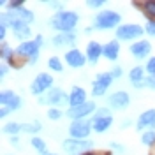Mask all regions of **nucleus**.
I'll return each mask as SVG.
<instances>
[{
	"label": "nucleus",
	"mask_w": 155,
	"mask_h": 155,
	"mask_svg": "<svg viewBox=\"0 0 155 155\" xmlns=\"http://www.w3.org/2000/svg\"><path fill=\"white\" fill-rule=\"evenodd\" d=\"M141 141H143V145L153 148L155 146V132L153 130H146L145 134H143V137H141Z\"/></svg>",
	"instance_id": "obj_27"
},
{
	"label": "nucleus",
	"mask_w": 155,
	"mask_h": 155,
	"mask_svg": "<svg viewBox=\"0 0 155 155\" xmlns=\"http://www.w3.org/2000/svg\"><path fill=\"white\" fill-rule=\"evenodd\" d=\"M113 79H115V78H113L111 72H101V74L95 78L94 85H92V94H94V97L104 95V94H106V90L111 87Z\"/></svg>",
	"instance_id": "obj_7"
},
{
	"label": "nucleus",
	"mask_w": 155,
	"mask_h": 155,
	"mask_svg": "<svg viewBox=\"0 0 155 155\" xmlns=\"http://www.w3.org/2000/svg\"><path fill=\"white\" fill-rule=\"evenodd\" d=\"M150 51H152V44L148 41H137L130 46V53L136 58H145L146 55H150Z\"/></svg>",
	"instance_id": "obj_18"
},
{
	"label": "nucleus",
	"mask_w": 155,
	"mask_h": 155,
	"mask_svg": "<svg viewBox=\"0 0 155 155\" xmlns=\"http://www.w3.org/2000/svg\"><path fill=\"white\" fill-rule=\"evenodd\" d=\"M30 143H32V146L35 148L39 152V155H49L48 153V150H46V143L41 139V137H37V136H34L32 139H30Z\"/></svg>",
	"instance_id": "obj_24"
},
{
	"label": "nucleus",
	"mask_w": 155,
	"mask_h": 155,
	"mask_svg": "<svg viewBox=\"0 0 155 155\" xmlns=\"http://www.w3.org/2000/svg\"><path fill=\"white\" fill-rule=\"evenodd\" d=\"M134 7H141L148 21H155V0L150 2H134Z\"/></svg>",
	"instance_id": "obj_23"
},
{
	"label": "nucleus",
	"mask_w": 155,
	"mask_h": 155,
	"mask_svg": "<svg viewBox=\"0 0 155 155\" xmlns=\"http://www.w3.org/2000/svg\"><path fill=\"white\" fill-rule=\"evenodd\" d=\"M25 62H27V58L21 57V55H18V53H16V55H12V57L9 58V65L12 69H21Z\"/></svg>",
	"instance_id": "obj_25"
},
{
	"label": "nucleus",
	"mask_w": 155,
	"mask_h": 155,
	"mask_svg": "<svg viewBox=\"0 0 155 155\" xmlns=\"http://www.w3.org/2000/svg\"><path fill=\"white\" fill-rule=\"evenodd\" d=\"M95 111V102H90V101H87L83 106H78V107H71L67 111V116L69 118H72L74 122L76 120H85L88 115H92Z\"/></svg>",
	"instance_id": "obj_10"
},
{
	"label": "nucleus",
	"mask_w": 155,
	"mask_h": 155,
	"mask_svg": "<svg viewBox=\"0 0 155 155\" xmlns=\"http://www.w3.org/2000/svg\"><path fill=\"white\" fill-rule=\"evenodd\" d=\"M0 72H2V76H5V74H7V67L2 65V67H0Z\"/></svg>",
	"instance_id": "obj_42"
},
{
	"label": "nucleus",
	"mask_w": 155,
	"mask_h": 155,
	"mask_svg": "<svg viewBox=\"0 0 155 155\" xmlns=\"http://www.w3.org/2000/svg\"><path fill=\"white\" fill-rule=\"evenodd\" d=\"M78 21H79V16L74 11H58L57 14L49 19L51 27L55 30H58L60 34H72Z\"/></svg>",
	"instance_id": "obj_1"
},
{
	"label": "nucleus",
	"mask_w": 155,
	"mask_h": 155,
	"mask_svg": "<svg viewBox=\"0 0 155 155\" xmlns=\"http://www.w3.org/2000/svg\"><path fill=\"white\" fill-rule=\"evenodd\" d=\"M145 87L153 88V90H155V76H148V78H145Z\"/></svg>",
	"instance_id": "obj_36"
},
{
	"label": "nucleus",
	"mask_w": 155,
	"mask_h": 155,
	"mask_svg": "<svg viewBox=\"0 0 155 155\" xmlns=\"http://www.w3.org/2000/svg\"><path fill=\"white\" fill-rule=\"evenodd\" d=\"M0 102H2L4 107H7L11 113L16 111V109H19V106H21V99H19V95L14 94L12 90H4V92L0 94Z\"/></svg>",
	"instance_id": "obj_11"
},
{
	"label": "nucleus",
	"mask_w": 155,
	"mask_h": 155,
	"mask_svg": "<svg viewBox=\"0 0 155 155\" xmlns=\"http://www.w3.org/2000/svg\"><path fill=\"white\" fill-rule=\"evenodd\" d=\"M153 125H155V109H146L145 113L137 118L136 129L143 130V129H152Z\"/></svg>",
	"instance_id": "obj_17"
},
{
	"label": "nucleus",
	"mask_w": 155,
	"mask_h": 155,
	"mask_svg": "<svg viewBox=\"0 0 155 155\" xmlns=\"http://www.w3.org/2000/svg\"><path fill=\"white\" fill-rule=\"evenodd\" d=\"M92 146H94V143H92V141H87V139H65V141L62 143V148L71 155L90 152Z\"/></svg>",
	"instance_id": "obj_6"
},
{
	"label": "nucleus",
	"mask_w": 155,
	"mask_h": 155,
	"mask_svg": "<svg viewBox=\"0 0 155 155\" xmlns=\"http://www.w3.org/2000/svg\"><path fill=\"white\" fill-rule=\"evenodd\" d=\"M120 21H122V16H120L116 11H102V12H99L95 16V19H94L97 30L115 28V27L120 25Z\"/></svg>",
	"instance_id": "obj_2"
},
{
	"label": "nucleus",
	"mask_w": 155,
	"mask_h": 155,
	"mask_svg": "<svg viewBox=\"0 0 155 155\" xmlns=\"http://www.w3.org/2000/svg\"><path fill=\"white\" fill-rule=\"evenodd\" d=\"M41 46H42V35H37L35 41L21 42L18 46V49H16V53L21 55V57H25V58H30V62L34 64L37 60V53H39V49H41Z\"/></svg>",
	"instance_id": "obj_3"
},
{
	"label": "nucleus",
	"mask_w": 155,
	"mask_h": 155,
	"mask_svg": "<svg viewBox=\"0 0 155 155\" xmlns=\"http://www.w3.org/2000/svg\"><path fill=\"white\" fill-rule=\"evenodd\" d=\"M19 130H23V125H19V124H16V122H11V124H5L4 125V132L5 134H18Z\"/></svg>",
	"instance_id": "obj_26"
},
{
	"label": "nucleus",
	"mask_w": 155,
	"mask_h": 155,
	"mask_svg": "<svg viewBox=\"0 0 155 155\" xmlns=\"http://www.w3.org/2000/svg\"><path fill=\"white\" fill-rule=\"evenodd\" d=\"M81 155H99L97 152H85V153H81Z\"/></svg>",
	"instance_id": "obj_45"
},
{
	"label": "nucleus",
	"mask_w": 155,
	"mask_h": 155,
	"mask_svg": "<svg viewBox=\"0 0 155 155\" xmlns=\"http://www.w3.org/2000/svg\"><path fill=\"white\" fill-rule=\"evenodd\" d=\"M41 129H42V125H41L39 122H35V124H25V125H23V130H25V132H30V134H35Z\"/></svg>",
	"instance_id": "obj_29"
},
{
	"label": "nucleus",
	"mask_w": 155,
	"mask_h": 155,
	"mask_svg": "<svg viewBox=\"0 0 155 155\" xmlns=\"http://www.w3.org/2000/svg\"><path fill=\"white\" fill-rule=\"evenodd\" d=\"M9 5V11H18V9H23V2L21 0H12L7 4Z\"/></svg>",
	"instance_id": "obj_33"
},
{
	"label": "nucleus",
	"mask_w": 155,
	"mask_h": 155,
	"mask_svg": "<svg viewBox=\"0 0 155 155\" xmlns=\"http://www.w3.org/2000/svg\"><path fill=\"white\" fill-rule=\"evenodd\" d=\"M101 116H109V111H107L106 107H101V109H97V113L94 118H101Z\"/></svg>",
	"instance_id": "obj_38"
},
{
	"label": "nucleus",
	"mask_w": 155,
	"mask_h": 155,
	"mask_svg": "<svg viewBox=\"0 0 155 155\" xmlns=\"http://www.w3.org/2000/svg\"><path fill=\"white\" fill-rule=\"evenodd\" d=\"M129 78H130V83H132V87L134 88H143L145 87V78H143V67H134L130 69V72H129Z\"/></svg>",
	"instance_id": "obj_21"
},
{
	"label": "nucleus",
	"mask_w": 155,
	"mask_h": 155,
	"mask_svg": "<svg viewBox=\"0 0 155 155\" xmlns=\"http://www.w3.org/2000/svg\"><path fill=\"white\" fill-rule=\"evenodd\" d=\"M113 124V116H101V118H92V127L95 132H106Z\"/></svg>",
	"instance_id": "obj_19"
},
{
	"label": "nucleus",
	"mask_w": 155,
	"mask_h": 155,
	"mask_svg": "<svg viewBox=\"0 0 155 155\" xmlns=\"http://www.w3.org/2000/svg\"><path fill=\"white\" fill-rule=\"evenodd\" d=\"M69 101V97L65 95V92L64 90H60V88H51L49 92H46L44 95H41L39 99V104H48V106H62V104H65Z\"/></svg>",
	"instance_id": "obj_5"
},
{
	"label": "nucleus",
	"mask_w": 155,
	"mask_h": 155,
	"mask_svg": "<svg viewBox=\"0 0 155 155\" xmlns=\"http://www.w3.org/2000/svg\"><path fill=\"white\" fill-rule=\"evenodd\" d=\"M9 113H11V111L7 109V107H2V111H0V115H2V116H7Z\"/></svg>",
	"instance_id": "obj_41"
},
{
	"label": "nucleus",
	"mask_w": 155,
	"mask_h": 155,
	"mask_svg": "<svg viewBox=\"0 0 155 155\" xmlns=\"http://www.w3.org/2000/svg\"><path fill=\"white\" fill-rule=\"evenodd\" d=\"M0 55H2V58H5V60H9V58L12 57V49L9 48V44H7V42H2V48H0Z\"/></svg>",
	"instance_id": "obj_30"
},
{
	"label": "nucleus",
	"mask_w": 155,
	"mask_h": 155,
	"mask_svg": "<svg viewBox=\"0 0 155 155\" xmlns=\"http://www.w3.org/2000/svg\"><path fill=\"white\" fill-rule=\"evenodd\" d=\"M107 104L113 109H124V107H127L130 104V97H129L127 92L120 90V92H115L113 95L107 97Z\"/></svg>",
	"instance_id": "obj_13"
},
{
	"label": "nucleus",
	"mask_w": 155,
	"mask_h": 155,
	"mask_svg": "<svg viewBox=\"0 0 155 155\" xmlns=\"http://www.w3.org/2000/svg\"><path fill=\"white\" fill-rule=\"evenodd\" d=\"M87 5L92 7V9H99V7L104 5V0H90V2H87Z\"/></svg>",
	"instance_id": "obj_34"
},
{
	"label": "nucleus",
	"mask_w": 155,
	"mask_h": 155,
	"mask_svg": "<svg viewBox=\"0 0 155 155\" xmlns=\"http://www.w3.org/2000/svg\"><path fill=\"white\" fill-rule=\"evenodd\" d=\"M150 155H155V146H153V150H152V152H150Z\"/></svg>",
	"instance_id": "obj_46"
},
{
	"label": "nucleus",
	"mask_w": 155,
	"mask_h": 155,
	"mask_svg": "<svg viewBox=\"0 0 155 155\" xmlns=\"http://www.w3.org/2000/svg\"><path fill=\"white\" fill-rule=\"evenodd\" d=\"M118 53H120V42H118V41H109L107 44H104L102 57H106L107 60L115 62L116 58H118Z\"/></svg>",
	"instance_id": "obj_20"
},
{
	"label": "nucleus",
	"mask_w": 155,
	"mask_h": 155,
	"mask_svg": "<svg viewBox=\"0 0 155 155\" xmlns=\"http://www.w3.org/2000/svg\"><path fill=\"white\" fill-rule=\"evenodd\" d=\"M7 27H9V25H7L5 21H2V23H0V39H2V42H4V39H5V32H7Z\"/></svg>",
	"instance_id": "obj_35"
},
{
	"label": "nucleus",
	"mask_w": 155,
	"mask_h": 155,
	"mask_svg": "<svg viewBox=\"0 0 155 155\" xmlns=\"http://www.w3.org/2000/svg\"><path fill=\"white\" fill-rule=\"evenodd\" d=\"M92 129H94L92 122H88V120H76V122L71 124L69 132L72 136V139H85V137H88Z\"/></svg>",
	"instance_id": "obj_9"
},
{
	"label": "nucleus",
	"mask_w": 155,
	"mask_h": 155,
	"mask_svg": "<svg viewBox=\"0 0 155 155\" xmlns=\"http://www.w3.org/2000/svg\"><path fill=\"white\" fill-rule=\"evenodd\" d=\"M53 83L55 81H53L51 74L41 72V74H37V76L34 78V81L30 85V90H32L34 95H44V92H49L53 88Z\"/></svg>",
	"instance_id": "obj_4"
},
{
	"label": "nucleus",
	"mask_w": 155,
	"mask_h": 155,
	"mask_svg": "<svg viewBox=\"0 0 155 155\" xmlns=\"http://www.w3.org/2000/svg\"><path fill=\"white\" fill-rule=\"evenodd\" d=\"M62 111L58 109V107H49V111H48V118L49 120H58V118H62Z\"/></svg>",
	"instance_id": "obj_31"
},
{
	"label": "nucleus",
	"mask_w": 155,
	"mask_h": 155,
	"mask_svg": "<svg viewBox=\"0 0 155 155\" xmlns=\"http://www.w3.org/2000/svg\"><path fill=\"white\" fill-rule=\"evenodd\" d=\"M102 51H104V46H101L97 41H90L87 46V60L88 62H92V64H97L99 62V58L102 57Z\"/></svg>",
	"instance_id": "obj_16"
},
{
	"label": "nucleus",
	"mask_w": 155,
	"mask_h": 155,
	"mask_svg": "<svg viewBox=\"0 0 155 155\" xmlns=\"http://www.w3.org/2000/svg\"><path fill=\"white\" fill-rule=\"evenodd\" d=\"M146 71L150 72V76H155V57H152L146 62Z\"/></svg>",
	"instance_id": "obj_32"
},
{
	"label": "nucleus",
	"mask_w": 155,
	"mask_h": 155,
	"mask_svg": "<svg viewBox=\"0 0 155 155\" xmlns=\"http://www.w3.org/2000/svg\"><path fill=\"white\" fill-rule=\"evenodd\" d=\"M113 78H122V74H124V71H122V67H115L113 69Z\"/></svg>",
	"instance_id": "obj_39"
},
{
	"label": "nucleus",
	"mask_w": 155,
	"mask_h": 155,
	"mask_svg": "<svg viewBox=\"0 0 155 155\" xmlns=\"http://www.w3.org/2000/svg\"><path fill=\"white\" fill-rule=\"evenodd\" d=\"M143 32H145V28H141L139 25H134V23L122 25L116 28V39L118 41H132V39H137Z\"/></svg>",
	"instance_id": "obj_8"
},
{
	"label": "nucleus",
	"mask_w": 155,
	"mask_h": 155,
	"mask_svg": "<svg viewBox=\"0 0 155 155\" xmlns=\"http://www.w3.org/2000/svg\"><path fill=\"white\" fill-rule=\"evenodd\" d=\"M11 141H12V145H14V146H18V145H19V141H18V137H16V136H14Z\"/></svg>",
	"instance_id": "obj_43"
},
{
	"label": "nucleus",
	"mask_w": 155,
	"mask_h": 155,
	"mask_svg": "<svg viewBox=\"0 0 155 155\" xmlns=\"http://www.w3.org/2000/svg\"><path fill=\"white\" fill-rule=\"evenodd\" d=\"M46 5H49V7H60L62 4L60 2H46Z\"/></svg>",
	"instance_id": "obj_40"
},
{
	"label": "nucleus",
	"mask_w": 155,
	"mask_h": 155,
	"mask_svg": "<svg viewBox=\"0 0 155 155\" xmlns=\"http://www.w3.org/2000/svg\"><path fill=\"white\" fill-rule=\"evenodd\" d=\"M4 18H7V19H18V21H23V23H32L34 21V12L28 9H18V11H9V12H4L2 14Z\"/></svg>",
	"instance_id": "obj_14"
},
{
	"label": "nucleus",
	"mask_w": 155,
	"mask_h": 155,
	"mask_svg": "<svg viewBox=\"0 0 155 155\" xmlns=\"http://www.w3.org/2000/svg\"><path fill=\"white\" fill-rule=\"evenodd\" d=\"M64 58H65L67 65L72 67V69H81L83 65H85V62H87V55H83V53H81L79 49H76V48L69 49Z\"/></svg>",
	"instance_id": "obj_12"
},
{
	"label": "nucleus",
	"mask_w": 155,
	"mask_h": 155,
	"mask_svg": "<svg viewBox=\"0 0 155 155\" xmlns=\"http://www.w3.org/2000/svg\"><path fill=\"white\" fill-rule=\"evenodd\" d=\"M87 102V92L85 88L81 87H74L69 94V106L71 107H78V106H83Z\"/></svg>",
	"instance_id": "obj_15"
},
{
	"label": "nucleus",
	"mask_w": 155,
	"mask_h": 155,
	"mask_svg": "<svg viewBox=\"0 0 155 155\" xmlns=\"http://www.w3.org/2000/svg\"><path fill=\"white\" fill-rule=\"evenodd\" d=\"M48 65H49V69H53L55 72H62L64 71V67H62V62H60V58L58 57H51L48 60Z\"/></svg>",
	"instance_id": "obj_28"
},
{
	"label": "nucleus",
	"mask_w": 155,
	"mask_h": 155,
	"mask_svg": "<svg viewBox=\"0 0 155 155\" xmlns=\"http://www.w3.org/2000/svg\"><path fill=\"white\" fill-rule=\"evenodd\" d=\"M145 32H148L150 35H155V21H148V25H146Z\"/></svg>",
	"instance_id": "obj_37"
},
{
	"label": "nucleus",
	"mask_w": 155,
	"mask_h": 155,
	"mask_svg": "<svg viewBox=\"0 0 155 155\" xmlns=\"http://www.w3.org/2000/svg\"><path fill=\"white\" fill-rule=\"evenodd\" d=\"M51 42H53V46H57V48H62V46H67V44H74L76 42V35L74 34H58L55 37L51 39Z\"/></svg>",
	"instance_id": "obj_22"
},
{
	"label": "nucleus",
	"mask_w": 155,
	"mask_h": 155,
	"mask_svg": "<svg viewBox=\"0 0 155 155\" xmlns=\"http://www.w3.org/2000/svg\"><path fill=\"white\" fill-rule=\"evenodd\" d=\"M129 124H130V120H125V122H122V129H125V127H129Z\"/></svg>",
	"instance_id": "obj_44"
}]
</instances>
